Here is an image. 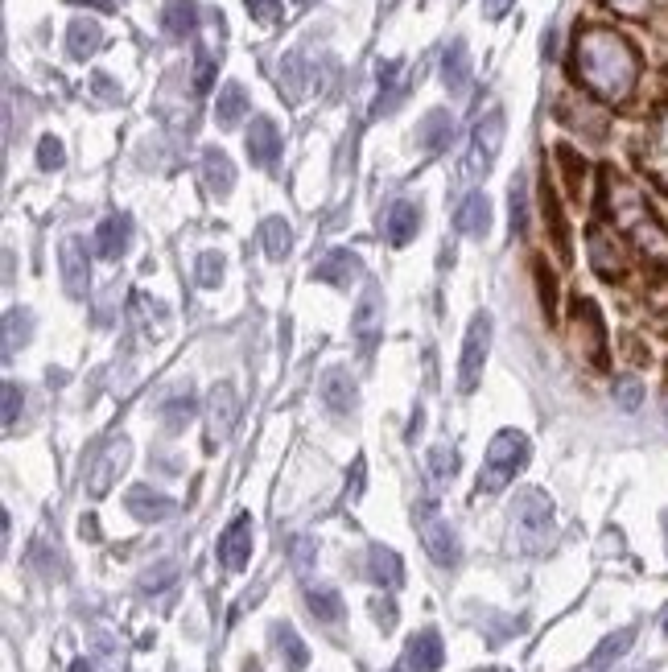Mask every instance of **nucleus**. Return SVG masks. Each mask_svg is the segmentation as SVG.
<instances>
[{"label":"nucleus","mask_w":668,"mask_h":672,"mask_svg":"<svg viewBox=\"0 0 668 672\" xmlns=\"http://www.w3.org/2000/svg\"><path fill=\"white\" fill-rule=\"evenodd\" d=\"M640 50L611 25H582L574 33V79L598 104H627L640 87Z\"/></svg>","instance_id":"1"},{"label":"nucleus","mask_w":668,"mask_h":672,"mask_svg":"<svg viewBox=\"0 0 668 672\" xmlns=\"http://www.w3.org/2000/svg\"><path fill=\"white\" fill-rule=\"evenodd\" d=\"M603 211L607 219L627 235L631 244H636L648 260L656 264H668V223L652 211V203L644 198V190L636 182H627L619 170H603Z\"/></svg>","instance_id":"2"},{"label":"nucleus","mask_w":668,"mask_h":672,"mask_svg":"<svg viewBox=\"0 0 668 672\" xmlns=\"http://www.w3.org/2000/svg\"><path fill=\"white\" fill-rule=\"evenodd\" d=\"M512 541L520 553H545L549 541H553V524H557V512H553V499L537 487H524L516 499H512Z\"/></svg>","instance_id":"3"},{"label":"nucleus","mask_w":668,"mask_h":672,"mask_svg":"<svg viewBox=\"0 0 668 672\" xmlns=\"http://www.w3.org/2000/svg\"><path fill=\"white\" fill-rule=\"evenodd\" d=\"M528 458H532V442L524 438V433L520 429H499L491 438V446H487L475 491L479 495H499L508 483H516V475L528 466Z\"/></svg>","instance_id":"4"},{"label":"nucleus","mask_w":668,"mask_h":672,"mask_svg":"<svg viewBox=\"0 0 668 672\" xmlns=\"http://www.w3.org/2000/svg\"><path fill=\"white\" fill-rule=\"evenodd\" d=\"M413 524H417V536H421V545H425V553H429L433 565H442V569L458 565V557H462V549H458V532L450 528V520L442 516L438 503H433V499H421V503H417V512H413Z\"/></svg>","instance_id":"5"},{"label":"nucleus","mask_w":668,"mask_h":672,"mask_svg":"<svg viewBox=\"0 0 668 672\" xmlns=\"http://www.w3.org/2000/svg\"><path fill=\"white\" fill-rule=\"evenodd\" d=\"M570 339H574V351L590 363V367H607L611 355H607V322L598 314V306L590 297H574L570 306Z\"/></svg>","instance_id":"6"},{"label":"nucleus","mask_w":668,"mask_h":672,"mask_svg":"<svg viewBox=\"0 0 668 672\" xmlns=\"http://www.w3.org/2000/svg\"><path fill=\"white\" fill-rule=\"evenodd\" d=\"M487 351H491V314H475L471 326H466L462 355H458V392H462V396H471V392L483 384Z\"/></svg>","instance_id":"7"},{"label":"nucleus","mask_w":668,"mask_h":672,"mask_svg":"<svg viewBox=\"0 0 668 672\" xmlns=\"http://www.w3.org/2000/svg\"><path fill=\"white\" fill-rule=\"evenodd\" d=\"M128 458H132V446H128V438H120V433H116V438L99 442V450H95L91 462H87V495H91V499H104V495L120 483Z\"/></svg>","instance_id":"8"},{"label":"nucleus","mask_w":668,"mask_h":672,"mask_svg":"<svg viewBox=\"0 0 668 672\" xmlns=\"http://www.w3.org/2000/svg\"><path fill=\"white\" fill-rule=\"evenodd\" d=\"M504 108H487L475 128H471V153H466V170H471L475 178H487L491 165L499 157V149H504Z\"/></svg>","instance_id":"9"},{"label":"nucleus","mask_w":668,"mask_h":672,"mask_svg":"<svg viewBox=\"0 0 668 672\" xmlns=\"http://www.w3.org/2000/svg\"><path fill=\"white\" fill-rule=\"evenodd\" d=\"M586 252H590V268L603 281H623L627 277V252L623 240L607 227V223H590L586 227Z\"/></svg>","instance_id":"10"},{"label":"nucleus","mask_w":668,"mask_h":672,"mask_svg":"<svg viewBox=\"0 0 668 672\" xmlns=\"http://www.w3.org/2000/svg\"><path fill=\"white\" fill-rule=\"evenodd\" d=\"M236 417H240V396L227 380L211 388L207 396V450H215L219 442L231 438V429H236Z\"/></svg>","instance_id":"11"},{"label":"nucleus","mask_w":668,"mask_h":672,"mask_svg":"<svg viewBox=\"0 0 668 672\" xmlns=\"http://www.w3.org/2000/svg\"><path fill=\"white\" fill-rule=\"evenodd\" d=\"M252 541H256V524L248 512H240L236 520H231L219 536V561L223 569H231V574H240V569L252 561Z\"/></svg>","instance_id":"12"},{"label":"nucleus","mask_w":668,"mask_h":672,"mask_svg":"<svg viewBox=\"0 0 668 672\" xmlns=\"http://www.w3.org/2000/svg\"><path fill=\"white\" fill-rule=\"evenodd\" d=\"M124 508H128L132 520H141V524H161V520L178 516V499L149 487V483H137V487H128Z\"/></svg>","instance_id":"13"},{"label":"nucleus","mask_w":668,"mask_h":672,"mask_svg":"<svg viewBox=\"0 0 668 672\" xmlns=\"http://www.w3.org/2000/svg\"><path fill=\"white\" fill-rule=\"evenodd\" d=\"M58 268H62L66 293H71V297H87V289H91V256H87V244L79 240V235H66V240H62Z\"/></svg>","instance_id":"14"},{"label":"nucleus","mask_w":668,"mask_h":672,"mask_svg":"<svg viewBox=\"0 0 668 672\" xmlns=\"http://www.w3.org/2000/svg\"><path fill=\"white\" fill-rule=\"evenodd\" d=\"M318 392H322V405L330 417H351L359 409V388H355V376L347 367H326Z\"/></svg>","instance_id":"15"},{"label":"nucleus","mask_w":668,"mask_h":672,"mask_svg":"<svg viewBox=\"0 0 668 672\" xmlns=\"http://www.w3.org/2000/svg\"><path fill=\"white\" fill-rule=\"evenodd\" d=\"M351 334L359 339L363 355H372V351H376L380 334H384V297H380V289H376V285L363 293L359 310H355V318H351Z\"/></svg>","instance_id":"16"},{"label":"nucleus","mask_w":668,"mask_h":672,"mask_svg":"<svg viewBox=\"0 0 668 672\" xmlns=\"http://www.w3.org/2000/svg\"><path fill=\"white\" fill-rule=\"evenodd\" d=\"M244 149H248V161L260 165V170H269V165L281 157V128L269 120V116H256L244 132Z\"/></svg>","instance_id":"17"},{"label":"nucleus","mask_w":668,"mask_h":672,"mask_svg":"<svg viewBox=\"0 0 668 672\" xmlns=\"http://www.w3.org/2000/svg\"><path fill=\"white\" fill-rule=\"evenodd\" d=\"M363 277V260L351 252V248H330L318 264H314V281L322 285H334V289H347L351 281Z\"/></svg>","instance_id":"18"},{"label":"nucleus","mask_w":668,"mask_h":672,"mask_svg":"<svg viewBox=\"0 0 668 672\" xmlns=\"http://www.w3.org/2000/svg\"><path fill=\"white\" fill-rule=\"evenodd\" d=\"M541 211H545V227H549V235H553L557 256L570 260V256H574V252H570V223H565V211H561V198H557V190H553V182H549V170H545V178H541Z\"/></svg>","instance_id":"19"},{"label":"nucleus","mask_w":668,"mask_h":672,"mask_svg":"<svg viewBox=\"0 0 668 672\" xmlns=\"http://www.w3.org/2000/svg\"><path fill=\"white\" fill-rule=\"evenodd\" d=\"M442 660H446V648H442V635L433 627L417 631L409 640V648H405V668L409 672H438Z\"/></svg>","instance_id":"20"},{"label":"nucleus","mask_w":668,"mask_h":672,"mask_svg":"<svg viewBox=\"0 0 668 672\" xmlns=\"http://www.w3.org/2000/svg\"><path fill=\"white\" fill-rule=\"evenodd\" d=\"M454 231L471 235V240H483V235L491 231V203H487L483 190L466 194L462 203H458V211H454Z\"/></svg>","instance_id":"21"},{"label":"nucleus","mask_w":668,"mask_h":672,"mask_svg":"<svg viewBox=\"0 0 668 672\" xmlns=\"http://www.w3.org/2000/svg\"><path fill=\"white\" fill-rule=\"evenodd\" d=\"M132 244V219L128 215H108L95 227V252L104 260H120Z\"/></svg>","instance_id":"22"},{"label":"nucleus","mask_w":668,"mask_h":672,"mask_svg":"<svg viewBox=\"0 0 668 672\" xmlns=\"http://www.w3.org/2000/svg\"><path fill=\"white\" fill-rule=\"evenodd\" d=\"M367 578H372L380 590H396L405 582V561L396 557V549L388 545H372L367 549Z\"/></svg>","instance_id":"23"},{"label":"nucleus","mask_w":668,"mask_h":672,"mask_svg":"<svg viewBox=\"0 0 668 672\" xmlns=\"http://www.w3.org/2000/svg\"><path fill=\"white\" fill-rule=\"evenodd\" d=\"M99 46H104V25L95 17H75L71 29H66V54L75 62H87L91 54H99Z\"/></svg>","instance_id":"24"},{"label":"nucleus","mask_w":668,"mask_h":672,"mask_svg":"<svg viewBox=\"0 0 668 672\" xmlns=\"http://www.w3.org/2000/svg\"><path fill=\"white\" fill-rule=\"evenodd\" d=\"M442 83L450 95H466V87H471V50L462 38H454L442 54Z\"/></svg>","instance_id":"25"},{"label":"nucleus","mask_w":668,"mask_h":672,"mask_svg":"<svg viewBox=\"0 0 668 672\" xmlns=\"http://www.w3.org/2000/svg\"><path fill=\"white\" fill-rule=\"evenodd\" d=\"M198 0H165L161 5V29L170 33V38H178V42H186V38H194L198 33Z\"/></svg>","instance_id":"26"},{"label":"nucleus","mask_w":668,"mask_h":672,"mask_svg":"<svg viewBox=\"0 0 668 672\" xmlns=\"http://www.w3.org/2000/svg\"><path fill=\"white\" fill-rule=\"evenodd\" d=\"M310 87V75H306V58L302 50H289L277 66V91L285 95V104H302V95Z\"/></svg>","instance_id":"27"},{"label":"nucleus","mask_w":668,"mask_h":672,"mask_svg":"<svg viewBox=\"0 0 668 672\" xmlns=\"http://www.w3.org/2000/svg\"><path fill=\"white\" fill-rule=\"evenodd\" d=\"M450 141H454V116H450L446 108L425 112V120L417 124V145L433 157V153H442Z\"/></svg>","instance_id":"28"},{"label":"nucleus","mask_w":668,"mask_h":672,"mask_svg":"<svg viewBox=\"0 0 668 672\" xmlns=\"http://www.w3.org/2000/svg\"><path fill=\"white\" fill-rule=\"evenodd\" d=\"M417 231H421V207H417V203H392V211L384 215L388 244H392V248H405Z\"/></svg>","instance_id":"29"},{"label":"nucleus","mask_w":668,"mask_h":672,"mask_svg":"<svg viewBox=\"0 0 668 672\" xmlns=\"http://www.w3.org/2000/svg\"><path fill=\"white\" fill-rule=\"evenodd\" d=\"M269 640H273V648H277V656H281L285 672H302V668L310 664V648L302 644V635H297L289 623H273Z\"/></svg>","instance_id":"30"},{"label":"nucleus","mask_w":668,"mask_h":672,"mask_svg":"<svg viewBox=\"0 0 668 672\" xmlns=\"http://www.w3.org/2000/svg\"><path fill=\"white\" fill-rule=\"evenodd\" d=\"M203 182L215 198H227L231 186H236V165H231V157L223 149H207L203 153Z\"/></svg>","instance_id":"31"},{"label":"nucleus","mask_w":668,"mask_h":672,"mask_svg":"<svg viewBox=\"0 0 668 672\" xmlns=\"http://www.w3.org/2000/svg\"><path fill=\"white\" fill-rule=\"evenodd\" d=\"M248 91H244V83H223L219 87V99H215V120H219V128H236L244 116H248Z\"/></svg>","instance_id":"32"},{"label":"nucleus","mask_w":668,"mask_h":672,"mask_svg":"<svg viewBox=\"0 0 668 672\" xmlns=\"http://www.w3.org/2000/svg\"><path fill=\"white\" fill-rule=\"evenodd\" d=\"M631 644H636V627H619V631H611L607 640L590 652V660H586V664H590L594 672H603V668H611L615 660H623V656L631 652Z\"/></svg>","instance_id":"33"},{"label":"nucleus","mask_w":668,"mask_h":672,"mask_svg":"<svg viewBox=\"0 0 668 672\" xmlns=\"http://www.w3.org/2000/svg\"><path fill=\"white\" fill-rule=\"evenodd\" d=\"M306 607L318 623H343L347 607H343V594L334 590V586H310L306 590Z\"/></svg>","instance_id":"34"},{"label":"nucleus","mask_w":668,"mask_h":672,"mask_svg":"<svg viewBox=\"0 0 668 672\" xmlns=\"http://www.w3.org/2000/svg\"><path fill=\"white\" fill-rule=\"evenodd\" d=\"M260 244H264V256H269V260H285L293 252V227L281 215L264 219L260 223Z\"/></svg>","instance_id":"35"},{"label":"nucleus","mask_w":668,"mask_h":672,"mask_svg":"<svg viewBox=\"0 0 668 672\" xmlns=\"http://www.w3.org/2000/svg\"><path fill=\"white\" fill-rule=\"evenodd\" d=\"M553 157H557V165H561V174H565V186H570V194L582 198V194H586V174H590L586 157H582L578 149H570V145H557Z\"/></svg>","instance_id":"36"},{"label":"nucleus","mask_w":668,"mask_h":672,"mask_svg":"<svg viewBox=\"0 0 668 672\" xmlns=\"http://www.w3.org/2000/svg\"><path fill=\"white\" fill-rule=\"evenodd\" d=\"M29 339H33V318H29V310H9V314H5V359H13Z\"/></svg>","instance_id":"37"},{"label":"nucleus","mask_w":668,"mask_h":672,"mask_svg":"<svg viewBox=\"0 0 668 672\" xmlns=\"http://www.w3.org/2000/svg\"><path fill=\"white\" fill-rule=\"evenodd\" d=\"M190 417H194V392H190V384H186L174 400H165V405H161V425L170 429V433H178V429H186Z\"/></svg>","instance_id":"38"},{"label":"nucleus","mask_w":668,"mask_h":672,"mask_svg":"<svg viewBox=\"0 0 668 672\" xmlns=\"http://www.w3.org/2000/svg\"><path fill=\"white\" fill-rule=\"evenodd\" d=\"M215 75H219V54L211 46H194V91L207 95L215 87Z\"/></svg>","instance_id":"39"},{"label":"nucleus","mask_w":668,"mask_h":672,"mask_svg":"<svg viewBox=\"0 0 668 672\" xmlns=\"http://www.w3.org/2000/svg\"><path fill=\"white\" fill-rule=\"evenodd\" d=\"M532 277H537V293H541V310L549 322H557V277L549 273V264L537 256L532 260Z\"/></svg>","instance_id":"40"},{"label":"nucleus","mask_w":668,"mask_h":672,"mask_svg":"<svg viewBox=\"0 0 668 672\" xmlns=\"http://www.w3.org/2000/svg\"><path fill=\"white\" fill-rule=\"evenodd\" d=\"M565 124H574V128H586L590 137H603L607 132V120L603 116H594V108H574V104H561V112H557Z\"/></svg>","instance_id":"41"},{"label":"nucleus","mask_w":668,"mask_h":672,"mask_svg":"<svg viewBox=\"0 0 668 672\" xmlns=\"http://www.w3.org/2000/svg\"><path fill=\"white\" fill-rule=\"evenodd\" d=\"M194 281L203 285V289H219V281H223V256L219 252H203V256H198Z\"/></svg>","instance_id":"42"},{"label":"nucleus","mask_w":668,"mask_h":672,"mask_svg":"<svg viewBox=\"0 0 668 672\" xmlns=\"http://www.w3.org/2000/svg\"><path fill=\"white\" fill-rule=\"evenodd\" d=\"M429 470H433L438 479H454V475H458V450L446 446V442H438V446L429 450Z\"/></svg>","instance_id":"43"},{"label":"nucleus","mask_w":668,"mask_h":672,"mask_svg":"<svg viewBox=\"0 0 668 672\" xmlns=\"http://www.w3.org/2000/svg\"><path fill=\"white\" fill-rule=\"evenodd\" d=\"M508 207H512V231H516V235H524V231H528V186H524V178H516V182H512Z\"/></svg>","instance_id":"44"},{"label":"nucleus","mask_w":668,"mask_h":672,"mask_svg":"<svg viewBox=\"0 0 668 672\" xmlns=\"http://www.w3.org/2000/svg\"><path fill=\"white\" fill-rule=\"evenodd\" d=\"M615 405L619 409H627V413H636L640 405H644V384L640 380H615Z\"/></svg>","instance_id":"45"},{"label":"nucleus","mask_w":668,"mask_h":672,"mask_svg":"<svg viewBox=\"0 0 668 672\" xmlns=\"http://www.w3.org/2000/svg\"><path fill=\"white\" fill-rule=\"evenodd\" d=\"M38 165H42L46 174H54V170H62V165H66V149H62L58 137H42L38 141Z\"/></svg>","instance_id":"46"},{"label":"nucleus","mask_w":668,"mask_h":672,"mask_svg":"<svg viewBox=\"0 0 668 672\" xmlns=\"http://www.w3.org/2000/svg\"><path fill=\"white\" fill-rule=\"evenodd\" d=\"M603 9H611L615 17H627V21H644L652 13V0H598Z\"/></svg>","instance_id":"47"},{"label":"nucleus","mask_w":668,"mask_h":672,"mask_svg":"<svg viewBox=\"0 0 668 672\" xmlns=\"http://www.w3.org/2000/svg\"><path fill=\"white\" fill-rule=\"evenodd\" d=\"M21 413H25V392H21L17 380H5V425L13 429Z\"/></svg>","instance_id":"48"},{"label":"nucleus","mask_w":668,"mask_h":672,"mask_svg":"<svg viewBox=\"0 0 668 672\" xmlns=\"http://www.w3.org/2000/svg\"><path fill=\"white\" fill-rule=\"evenodd\" d=\"M244 5H248L252 21H260V25H277L281 21V0H244Z\"/></svg>","instance_id":"49"},{"label":"nucleus","mask_w":668,"mask_h":672,"mask_svg":"<svg viewBox=\"0 0 668 672\" xmlns=\"http://www.w3.org/2000/svg\"><path fill=\"white\" fill-rule=\"evenodd\" d=\"M363 487H367V458L359 454V458L351 462V475H347V499L355 503V499L363 495Z\"/></svg>","instance_id":"50"},{"label":"nucleus","mask_w":668,"mask_h":672,"mask_svg":"<svg viewBox=\"0 0 668 672\" xmlns=\"http://www.w3.org/2000/svg\"><path fill=\"white\" fill-rule=\"evenodd\" d=\"M289 557H293V569H297V574H306L310 561H314V541H306V536H297V541L289 545Z\"/></svg>","instance_id":"51"},{"label":"nucleus","mask_w":668,"mask_h":672,"mask_svg":"<svg viewBox=\"0 0 668 672\" xmlns=\"http://www.w3.org/2000/svg\"><path fill=\"white\" fill-rule=\"evenodd\" d=\"M91 91L104 99V104H120V87H116L112 75H104V71H95V75H91Z\"/></svg>","instance_id":"52"},{"label":"nucleus","mask_w":668,"mask_h":672,"mask_svg":"<svg viewBox=\"0 0 668 672\" xmlns=\"http://www.w3.org/2000/svg\"><path fill=\"white\" fill-rule=\"evenodd\" d=\"M372 615H376V623H380L384 631H392V627H396V602H392V598H376V602H372Z\"/></svg>","instance_id":"53"},{"label":"nucleus","mask_w":668,"mask_h":672,"mask_svg":"<svg viewBox=\"0 0 668 672\" xmlns=\"http://www.w3.org/2000/svg\"><path fill=\"white\" fill-rule=\"evenodd\" d=\"M170 578H174V565H161V569H157V574H153V569H149V574L141 578V586H145V590H161V586H165V582H170Z\"/></svg>","instance_id":"54"},{"label":"nucleus","mask_w":668,"mask_h":672,"mask_svg":"<svg viewBox=\"0 0 668 672\" xmlns=\"http://www.w3.org/2000/svg\"><path fill=\"white\" fill-rule=\"evenodd\" d=\"M512 5H516V0H483V17H487V21H499Z\"/></svg>","instance_id":"55"},{"label":"nucleus","mask_w":668,"mask_h":672,"mask_svg":"<svg viewBox=\"0 0 668 672\" xmlns=\"http://www.w3.org/2000/svg\"><path fill=\"white\" fill-rule=\"evenodd\" d=\"M79 532L87 536V541H99V520H95V516H83V524H79Z\"/></svg>","instance_id":"56"},{"label":"nucleus","mask_w":668,"mask_h":672,"mask_svg":"<svg viewBox=\"0 0 668 672\" xmlns=\"http://www.w3.org/2000/svg\"><path fill=\"white\" fill-rule=\"evenodd\" d=\"M71 5H87V9H112V0H71Z\"/></svg>","instance_id":"57"},{"label":"nucleus","mask_w":668,"mask_h":672,"mask_svg":"<svg viewBox=\"0 0 668 672\" xmlns=\"http://www.w3.org/2000/svg\"><path fill=\"white\" fill-rule=\"evenodd\" d=\"M652 326H656V334H664V339H668V314H660Z\"/></svg>","instance_id":"58"},{"label":"nucleus","mask_w":668,"mask_h":672,"mask_svg":"<svg viewBox=\"0 0 668 672\" xmlns=\"http://www.w3.org/2000/svg\"><path fill=\"white\" fill-rule=\"evenodd\" d=\"M71 672H95V668H91V660H75Z\"/></svg>","instance_id":"59"},{"label":"nucleus","mask_w":668,"mask_h":672,"mask_svg":"<svg viewBox=\"0 0 668 672\" xmlns=\"http://www.w3.org/2000/svg\"><path fill=\"white\" fill-rule=\"evenodd\" d=\"M293 5H297V9H310V5H318V0H293Z\"/></svg>","instance_id":"60"},{"label":"nucleus","mask_w":668,"mask_h":672,"mask_svg":"<svg viewBox=\"0 0 668 672\" xmlns=\"http://www.w3.org/2000/svg\"><path fill=\"white\" fill-rule=\"evenodd\" d=\"M244 672H264V668H260L256 660H248V664H244Z\"/></svg>","instance_id":"61"},{"label":"nucleus","mask_w":668,"mask_h":672,"mask_svg":"<svg viewBox=\"0 0 668 672\" xmlns=\"http://www.w3.org/2000/svg\"><path fill=\"white\" fill-rule=\"evenodd\" d=\"M660 627H664V635H668V607H664V615H660Z\"/></svg>","instance_id":"62"},{"label":"nucleus","mask_w":668,"mask_h":672,"mask_svg":"<svg viewBox=\"0 0 668 672\" xmlns=\"http://www.w3.org/2000/svg\"><path fill=\"white\" fill-rule=\"evenodd\" d=\"M664 536H668V516H664Z\"/></svg>","instance_id":"63"},{"label":"nucleus","mask_w":668,"mask_h":672,"mask_svg":"<svg viewBox=\"0 0 668 672\" xmlns=\"http://www.w3.org/2000/svg\"><path fill=\"white\" fill-rule=\"evenodd\" d=\"M491 672H495V668H491Z\"/></svg>","instance_id":"64"}]
</instances>
